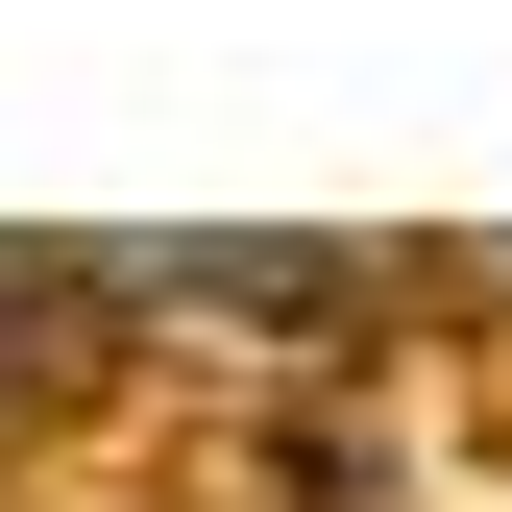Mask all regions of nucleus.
<instances>
[{"label":"nucleus","mask_w":512,"mask_h":512,"mask_svg":"<svg viewBox=\"0 0 512 512\" xmlns=\"http://www.w3.org/2000/svg\"><path fill=\"white\" fill-rule=\"evenodd\" d=\"M74 317H98V269H74V244H0V391H49V366H98Z\"/></svg>","instance_id":"1"}]
</instances>
